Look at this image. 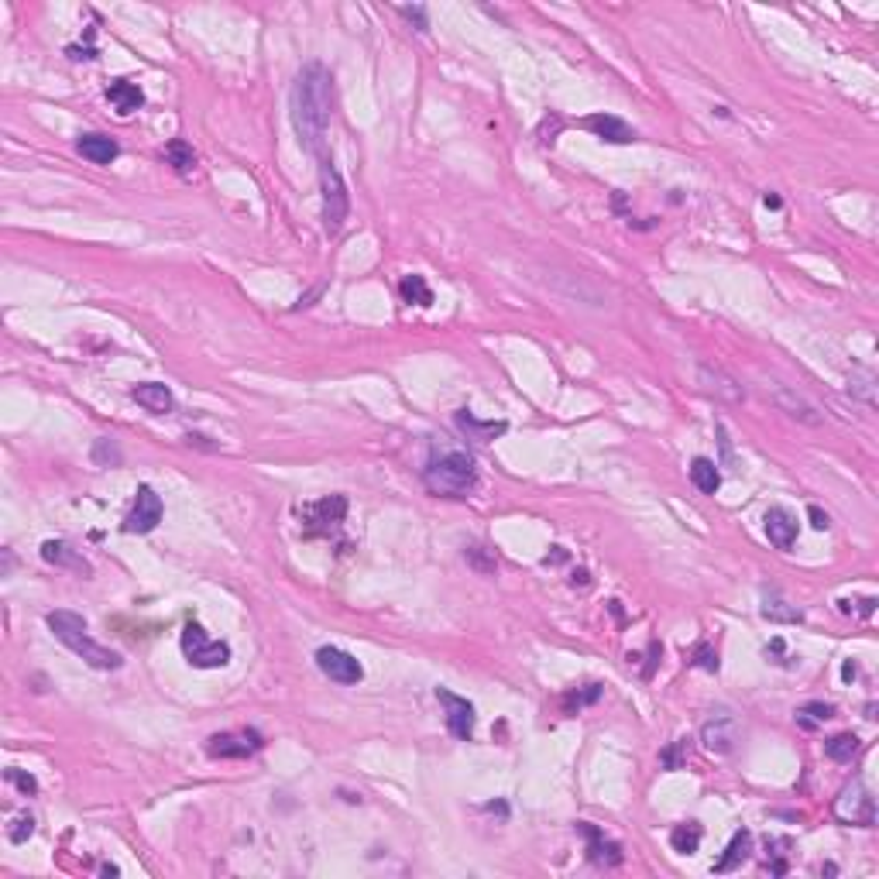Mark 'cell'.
I'll list each match as a JSON object with an SVG mask.
<instances>
[{"label": "cell", "mask_w": 879, "mask_h": 879, "mask_svg": "<svg viewBox=\"0 0 879 879\" xmlns=\"http://www.w3.org/2000/svg\"><path fill=\"white\" fill-rule=\"evenodd\" d=\"M7 780L18 787L21 793H35L38 791V783H35V776H28V773H21V769H7Z\"/></svg>", "instance_id": "d590c367"}, {"label": "cell", "mask_w": 879, "mask_h": 879, "mask_svg": "<svg viewBox=\"0 0 879 879\" xmlns=\"http://www.w3.org/2000/svg\"><path fill=\"white\" fill-rule=\"evenodd\" d=\"M107 100L113 104V110H117L121 117H128V113L145 107V89L138 87V83H131V80H110Z\"/></svg>", "instance_id": "ac0fdd59"}, {"label": "cell", "mask_w": 879, "mask_h": 879, "mask_svg": "<svg viewBox=\"0 0 879 879\" xmlns=\"http://www.w3.org/2000/svg\"><path fill=\"white\" fill-rule=\"evenodd\" d=\"M683 742H674L670 749H663V756H659V763H663V769H681L683 766Z\"/></svg>", "instance_id": "e575fe53"}, {"label": "cell", "mask_w": 879, "mask_h": 879, "mask_svg": "<svg viewBox=\"0 0 879 879\" xmlns=\"http://www.w3.org/2000/svg\"><path fill=\"white\" fill-rule=\"evenodd\" d=\"M581 128H588V131H594L601 141H612V145H629V141H636V131H632L625 121L612 117V113H591V117L581 121Z\"/></svg>", "instance_id": "5bb4252c"}, {"label": "cell", "mask_w": 879, "mask_h": 879, "mask_svg": "<svg viewBox=\"0 0 879 879\" xmlns=\"http://www.w3.org/2000/svg\"><path fill=\"white\" fill-rule=\"evenodd\" d=\"M835 814H838V821H845V825H862V828H869V825L876 821V800H873V793L866 791L862 780H852L845 791L838 793Z\"/></svg>", "instance_id": "8992f818"}, {"label": "cell", "mask_w": 879, "mask_h": 879, "mask_svg": "<svg viewBox=\"0 0 879 879\" xmlns=\"http://www.w3.org/2000/svg\"><path fill=\"white\" fill-rule=\"evenodd\" d=\"M45 622H48V629L55 632V639H59L63 646H69L80 659H87L93 670H117V666L124 663L121 653H113L107 646H100L96 639H89L87 618L83 615H76V612H48Z\"/></svg>", "instance_id": "3957f363"}, {"label": "cell", "mask_w": 879, "mask_h": 879, "mask_svg": "<svg viewBox=\"0 0 879 879\" xmlns=\"http://www.w3.org/2000/svg\"><path fill=\"white\" fill-rule=\"evenodd\" d=\"M701 742L707 752H718V756H725L735 749L739 742V722L728 715V711H715L701 728Z\"/></svg>", "instance_id": "9c48e42d"}, {"label": "cell", "mask_w": 879, "mask_h": 879, "mask_svg": "<svg viewBox=\"0 0 879 879\" xmlns=\"http://www.w3.org/2000/svg\"><path fill=\"white\" fill-rule=\"evenodd\" d=\"M749 852H752V835L742 828V832H735V835H732L725 856L715 862V873H732V869H739V866L749 858Z\"/></svg>", "instance_id": "7402d4cb"}, {"label": "cell", "mask_w": 879, "mask_h": 879, "mask_svg": "<svg viewBox=\"0 0 879 879\" xmlns=\"http://www.w3.org/2000/svg\"><path fill=\"white\" fill-rule=\"evenodd\" d=\"M398 292H402V299L413 306H433V289L426 286V279L423 275H406L402 282H398Z\"/></svg>", "instance_id": "484cf974"}, {"label": "cell", "mask_w": 879, "mask_h": 879, "mask_svg": "<svg viewBox=\"0 0 879 879\" xmlns=\"http://www.w3.org/2000/svg\"><path fill=\"white\" fill-rule=\"evenodd\" d=\"M320 189H323V223H327V234H337L344 227V220L351 213V197H347V186L337 172V165L323 158L320 162Z\"/></svg>", "instance_id": "5b68a950"}, {"label": "cell", "mask_w": 879, "mask_h": 879, "mask_svg": "<svg viewBox=\"0 0 879 879\" xmlns=\"http://www.w3.org/2000/svg\"><path fill=\"white\" fill-rule=\"evenodd\" d=\"M828 718H835V704H825V701H808L800 711H797V722L804 728H817L825 725Z\"/></svg>", "instance_id": "f546056e"}, {"label": "cell", "mask_w": 879, "mask_h": 879, "mask_svg": "<svg viewBox=\"0 0 879 879\" xmlns=\"http://www.w3.org/2000/svg\"><path fill=\"white\" fill-rule=\"evenodd\" d=\"M42 557L48 560V564H55V567H76V571L89 573L87 560H80V557H76V553H72L63 540H48V543L42 547Z\"/></svg>", "instance_id": "cb8c5ba5"}, {"label": "cell", "mask_w": 879, "mask_h": 879, "mask_svg": "<svg viewBox=\"0 0 879 879\" xmlns=\"http://www.w3.org/2000/svg\"><path fill=\"white\" fill-rule=\"evenodd\" d=\"M31 835H35V817H31V814H18L14 825H11V832H7V838H11L14 845H24Z\"/></svg>", "instance_id": "4dcf8cb0"}, {"label": "cell", "mask_w": 879, "mask_h": 879, "mask_svg": "<svg viewBox=\"0 0 879 879\" xmlns=\"http://www.w3.org/2000/svg\"><path fill=\"white\" fill-rule=\"evenodd\" d=\"M165 162L176 169V172H193V165H197V152H193V145L189 141H182V138H176V141H169L165 145Z\"/></svg>", "instance_id": "4316f807"}, {"label": "cell", "mask_w": 879, "mask_h": 879, "mask_svg": "<svg viewBox=\"0 0 879 879\" xmlns=\"http://www.w3.org/2000/svg\"><path fill=\"white\" fill-rule=\"evenodd\" d=\"M76 148H80V155H83L87 162H93V165H110V162L121 155V145H117L113 138H107V134H83V138L76 141Z\"/></svg>", "instance_id": "d6986e66"}, {"label": "cell", "mask_w": 879, "mask_h": 879, "mask_svg": "<svg viewBox=\"0 0 879 879\" xmlns=\"http://www.w3.org/2000/svg\"><path fill=\"white\" fill-rule=\"evenodd\" d=\"M776 392V406L787 413V416H793V419H800V423H811V426H817L821 423V416H817V409H814L811 402L804 396H797V392H791V389H783V385H776L773 389Z\"/></svg>", "instance_id": "ffe728a7"}, {"label": "cell", "mask_w": 879, "mask_h": 879, "mask_svg": "<svg viewBox=\"0 0 879 879\" xmlns=\"http://www.w3.org/2000/svg\"><path fill=\"white\" fill-rule=\"evenodd\" d=\"M316 666L323 670V677H330L333 683H344V687H354V683H361V677H364V666L357 663V657H351L340 646L316 649Z\"/></svg>", "instance_id": "52a82bcc"}, {"label": "cell", "mask_w": 879, "mask_h": 879, "mask_svg": "<svg viewBox=\"0 0 879 879\" xmlns=\"http://www.w3.org/2000/svg\"><path fill=\"white\" fill-rule=\"evenodd\" d=\"M162 498L155 495V488L141 484L138 488V498H134L131 515L124 519V532H152L158 523H162Z\"/></svg>", "instance_id": "30bf717a"}, {"label": "cell", "mask_w": 879, "mask_h": 879, "mask_svg": "<svg viewBox=\"0 0 879 879\" xmlns=\"http://www.w3.org/2000/svg\"><path fill=\"white\" fill-rule=\"evenodd\" d=\"M698 381H701V389L707 396H718L725 398V402H742L746 392H742V385L725 374L722 368H715V364H698Z\"/></svg>", "instance_id": "4fadbf2b"}, {"label": "cell", "mask_w": 879, "mask_h": 879, "mask_svg": "<svg viewBox=\"0 0 879 879\" xmlns=\"http://www.w3.org/2000/svg\"><path fill=\"white\" fill-rule=\"evenodd\" d=\"M766 536L776 549H791L797 543V519L787 508H769L766 512Z\"/></svg>", "instance_id": "e0dca14e"}, {"label": "cell", "mask_w": 879, "mask_h": 879, "mask_svg": "<svg viewBox=\"0 0 879 879\" xmlns=\"http://www.w3.org/2000/svg\"><path fill=\"white\" fill-rule=\"evenodd\" d=\"M457 430L461 433H467V440H478V443H488V440H495V437H502L508 430V423H481V419H474L467 409H461L457 413Z\"/></svg>", "instance_id": "44dd1931"}, {"label": "cell", "mask_w": 879, "mask_h": 879, "mask_svg": "<svg viewBox=\"0 0 879 879\" xmlns=\"http://www.w3.org/2000/svg\"><path fill=\"white\" fill-rule=\"evenodd\" d=\"M763 203H766V206H773V210H780V197H769V193H766V197H763Z\"/></svg>", "instance_id": "f35d334b"}, {"label": "cell", "mask_w": 879, "mask_h": 879, "mask_svg": "<svg viewBox=\"0 0 879 879\" xmlns=\"http://www.w3.org/2000/svg\"><path fill=\"white\" fill-rule=\"evenodd\" d=\"M808 515H811V526L814 529H828V526H832V523H828V512H821L817 506L808 508Z\"/></svg>", "instance_id": "74e56055"}, {"label": "cell", "mask_w": 879, "mask_h": 879, "mask_svg": "<svg viewBox=\"0 0 879 879\" xmlns=\"http://www.w3.org/2000/svg\"><path fill=\"white\" fill-rule=\"evenodd\" d=\"M691 481L701 495H715L722 488V474H718V464L707 461V457H694L691 464Z\"/></svg>", "instance_id": "603a6c76"}, {"label": "cell", "mask_w": 879, "mask_h": 879, "mask_svg": "<svg viewBox=\"0 0 879 879\" xmlns=\"http://www.w3.org/2000/svg\"><path fill=\"white\" fill-rule=\"evenodd\" d=\"M598 698H601V687H598V683H588V691H584V694H577V691H573V694H567V698H564V707H567V711H573V707L581 711L584 704L598 701Z\"/></svg>", "instance_id": "1f68e13d"}, {"label": "cell", "mask_w": 879, "mask_h": 879, "mask_svg": "<svg viewBox=\"0 0 879 879\" xmlns=\"http://www.w3.org/2000/svg\"><path fill=\"white\" fill-rule=\"evenodd\" d=\"M763 618H773V622H804V612L793 608L791 601H783L780 591H769L766 605H763Z\"/></svg>", "instance_id": "f1b7e54d"}, {"label": "cell", "mask_w": 879, "mask_h": 879, "mask_svg": "<svg viewBox=\"0 0 879 879\" xmlns=\"http://www.w3.org/2000/svg\"><path fill=\"white\" fill-rule=\"evenodd\" d=\"M858 749H862V742H858V735H852V732H841V735L825 742L828 759H835V763H852L858 756Z\"/></svg>", "instance_id": "d4e9b609"}, {"label": "cell", "mask_w": 879, "mask_h": 879, "mask_svg": "<svg viewBox=\"0 0 879 879\" xmlns=\"http://www.w3.org/2000/svg\"><path fill=\"white\" fill-rule=\"evenodd\" d=\"M423 481L433 495L467 498L478 488V464L464 450H433L423 467Z\"/></svg>", "instance_id": "7a4b0ae2"}, {"label": "cell", "mask_w": 879, "mask_h": 879, "mask_svg": "<svg viewBox=\"0 0 879 879\" xmlns=\"http://www.w3.org/2000/svg\"><path fill=\"white\" fill-rule=\"evenodd\" d=\"M691 663H694V666H704V670H718V653H715L707 642H698L694 653H691Z\"/></svg>", "instance_id": "d6a6232c"}, {"label": "cell", "mask_w": 879, "mask_h": 879, "mask_svg": "<svg viewBox=\"0 0 879 879\" xmlns=\"http://www.w3.org/2000/svg\"><path fill=\"white\" fill-rule=\"evenodd\" d=\"M398 11H402V18L416 21L419 31H426V28H430V24H426V11H423V7H398Z\"/></svg>", "instance_id": "8d00e7d4"}, {"label": "cell", "mask_w": 879, "mask_h": 879, "mask_svg": "<svg viewBox=\"0 0 879 879\" xmlns=\"http://www.w3.org/2000/svg\"><path fill=\"white\" fill-rule=\"evenodd\" d=\"M577 828H581V835L588 838V856H591L594 866H608V869H612V866L622 862V849H618L612 838H605L594 825H588V821H581Z\"/></svg>", "instance_id": "2e32d148"}, {"label": "cell", "mask_w": 879, "mask_h": 879, "mask_svg": "<svg viewBox=\"0 0 879 879\" xmlns=\"http://www.w3.org/2000/svg\"><path fill=\"white\" fill-rule=\"evenodd\" d=\"M344 515H347V498H344V495H330L323 502H313V506L303 508V519L309 523L313 532H330V529H337L344 523Z\"/></svg>", "instance_id": "7c38bea8"}, {"label": "cell", "mask_w": 879, "mask_h": 879, "mask_svg": "<svg viewBox=\"0 0 879 879\" xmlns=\"http://www.w3.org/2000/svg\"><path fill=\"white\" fill-rule=\"evenodd\" d=\"M330 72L320 63H309L299 69L296 83L289 89V117L292 128L299 134V145L306 148L316 162L330 158L327 155V128H330V107H333V87Z\"/></svg>", "instance_id": "6da1fadb"}, {"label": "cell", "mask_w": 879, "mask_h": 879, "mask_svg": "<svg viewBox=\"0 0 879 879\" xmlns=\"http://www.w3.org/2000/svg\"><path fill=\"white\" fill-rule=\"evenodd\" d=\"M131 398L138 402V406H145L148 413H155V416H165V413H172V409H176V396H172V392H169V385H162V381H145V385H134Z\"/></svg>", "instance_id": "9a60e30c"}, {"label": "cell", "mask_w": 879, "mask_h": 879, "mask_svg": "<svg viewBox=\"0 0 879 879\" xmlns=\"http://www.w3.org/2000/svg\"><path fill=\"white\" fill-rule=\"evenodd\" d=\"M437 698H440V704H443V711H447V728H450V735L467 742V739L474 735V704L467 701V698L450 694L447 687H437Z\"/></svg>", "instance_id": "8fae6325"}, {"label": "cell", "mask_w": 879, "mask_h": 879, "mask_svg": "<svg viewBox=\"0 0 879 879\" xmlns=\"http://www.w3.org/2000/svg\"><path fill=\"white\" fill-rule=\"evenodd\" d=\"M856 396H862L866 398V406H873L876 402V396H873V374H866V372H858L856 378H852V385H849Z\"/></svg>", "instance_id": "836d02e7"}, {"label": "cell", "mask_w": 879, "mask_h": 879, "mask_svg": "<svg viewBox=\"0 0 879 879\" xmlns=\"http://www.w3.org/2000/svg\"><path fill=\"white\" fill-rule=\"evenodd\" d=\"M182 657L189 659V666H197V670H217V666L230 663V646L206 636V629L199 622H186V629H182Z\"/></svg>", "instance_id": "277c9868"}, {"label": "cell", "mask_w": 879, "mask_h": 879, "mask_svg": "<svg viewBox=\"0 0 879 879\" xmlns=\"http://www.w3.org/2000/svg\"><path fill=\"white\" fill-rule=\"evenodd\" d=\"M670 845H674V852H681V856H694L698 849H701V828L691 821V825H677L674 832H670Z\"/></svg>", "instance_id": "83f0119b"}, {"label": "cell", "mask_w": 879, "mask_h": 879, "mask_svg": "<svg viewBox=\"0 0 879 879\" xmlns=\"http://www.w3.org/2000/svg\"><path fill=\"white\" fill-rule=\"evenodd\" d=\"M264 739L255 728H241V732H220L206 742V752L213 759H247L255 752H262Z\"/></svg>", "instance_id": "ba28073f"}]
</instances>
